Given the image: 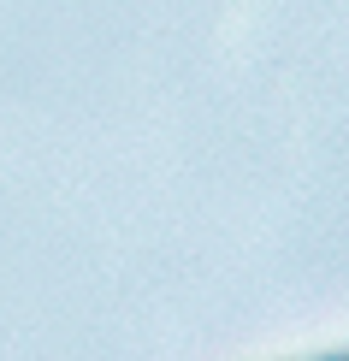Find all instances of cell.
Instances as JSON below:
<instances>
[{"mask_svg":"<svg viewBox=\"0 0 349 361\" xmlns=\"http://www.w3.org/2000/svg\"><path fill=\"white\" fill-rule=\"evenodd\" d=\"M296 361H349V350H331V355H296Z\"/></svg>","mask_w":349,"mask_h":361,"instance_id":"6da1fadb","label":"cell"}]
</instances>
